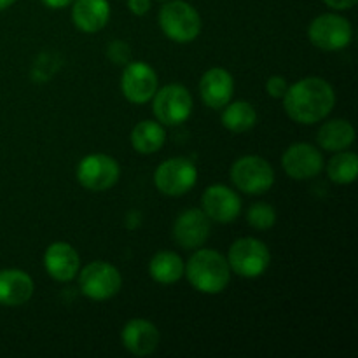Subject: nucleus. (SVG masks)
I'll return each instance as SVG.
<instances>
[{"mask_svg":"<svg viewBox=\"0 0 358 358\" xmlns=\"http://www.w3.org/2000/svg\"><path fill=\"white\" fill-rule=\"evenodd\" d=\"M234 93V79L226 69H210L199 80V94L206 107L219 110L231 101Z\"/></svg>","mask_w":358,"mask_h":358,"instance_id":"nucleus-15","label":"nucleus"},{"mask_svg":"<svg viewBox=\"0 0 358 358\" xmlns=\"http://www.w3.org/2000/svg\"><path fill=\"white\" fill-rule=\"evenodd\" d=\"M41 2L49 9H63V7L70 6L73 0H41Z\"/></svg>","mask_w":358,"mask_h":358,"instance_id":"nucleus-30","label":"nucleus"},{"mask_svg":"<svg viewBox=\"0 0 358 358\" xmlns=\"http://www.w3.org/2000/svg\"><path fill=\"white\" fill-rule=\"evenodd\" d=\"M121 338L122 345L129 353L136 357H147L156 352L161 336L152 322L135 318L124 325Z\"/></svg>","mask_w":358,"mask_h":358,"instance_id":"nucleus-17","label":"nucleus"},{"mask_svg":"<svg viewBox=\"0 0 358 358\" xmlns=\"http://www.w3.org/2000/svg\"><path fill=\"white\" fill-rule=\"evenodd\" d=\"M226 259L231 271L236 273L241 278H259L268 271L271 264L269 248L257 238L236 240L231 245Z\"/></svg>","mask_w":358,"mask_h":358,"instance_id":"nucleus-4","label":"nucleus"},{"mask_svg":"<svg viewBox=\"0 0 358 358\" xmlns=\"http://www.w3.org/2000/svg\"><path fill=\"white\" fill-rule=\"evenodd\" d=\"M45 271L56 282H70L77 276L80 266L79 254L72 245L65 241H56L49 245L44 254Z\"/></svg>","mask_w":358,"mask_h":358,"instance_id":"nucleus-16","label":"nucleus"},{"mask_svg":"<svg viewBox=\"0 0 358 358\" xmlns=\"http://www.w3.org/2000/svg\"><path fill=\"white\" fill-rule=\"evenodd\" d=\"M287 90H289V83L282 76L269 77L268 83H266V91H268V94L271 98H283Z\"/></svg>","mask_w":358,"mask_h":358,"instance_id":"nucleus-26","label":"nucleus"},{"mask_svg":"<svg viewBox=\"0 0 358 358\" xmlns=\"http://www.w3.org/2000/svg\"><path fill=\"white\" fill-rule=\"evenodd\" d=\"M282 166L294 180H308L320 173L324 168V157L315 145L299 142L283 152Z\"/></svg>","mask_w":358,"mask_h":358,"instance_id":"nucleus-12","label":"nucleus"},{"mask_svg":"<svg viewBox=\"0 0 358 358\" xmlns=\"http://www.w3.org/2000/svg\"><path fill=\"white\" fill-rule=\"evenodd\" d=\"M128 7L135 16H145L150 10V0H128Z\"/></svg>","mask_w":358,"mask_h":358,"instance_id":"nucleus-28","label":"nucleus"},{"mask_svg":"<svg viewBox=\"0 0 358 358\" xmlns=\"http://www.w3.org/2000/svg\"><path fill=\"white\" fill-rule=\"evenodd\" d=\"M121 90L126 100L131 103H147L157 91L156 72L145 62L128 63L121 77Z\"/></svg>","mask_w":358,"mask_h":358,"instance_id":"nucleus-11","label":"nucleus"},{"mask_svg":"<svg viewBox=\"0 0 358 358\" xmlns=\"http://www.w3.org/2000/svg\"><path fill=\"white\" fill-rule=\"evenodd\" d=\"M110 20L108 0H73L72 21L80 31L94 34L107 27Z\"/></svg>","mask_w":358,"mask_h":358,"instance_id":"nucleus-18","label":"nucleus"},{"mask_svg":"<svg viewBox=\"0 0 358 358\" xmlns=\"http://www.w3.org/2000/svg\"><path fill=\"white\" fill-rule=\"evenodd\" d=\"M154 115L164 126H178L192 112V96L180 84H168L154 94Z\"/></svg>","mask_w":358,"mask_h":358,"instance_id":"nucleus-10","label":"nucleus"},{"mask_svg":"<svg viewBox=\"0 0 358 358\" xmlns=\"http://www.w3.org/2000/svg\"><path fill=\"white\" fill-rule=\"evenodd\" d=\"M159 2H164V0H159Z\"/></svg>","mask_w":358,"mask_h":358,"instance_id":"nucleus-32","label":"nucleus"},{"mask_svg":"<svg viewBox=\"0 0 358 358\" xmlns=\"http://www.w3.org/2000/svg\"><path fill=\"white\" fill-rule=\"evenodd\" d=\"M308 37L311 44L322 51H341L352 42L353 30L346 17L327 13L311 21Z\"/></svg>","mask_w":358,"mask_h":358,"instance_id":"nucleus-5","label":"nucleus"},{"mask_svg":"<svg viewBox=\"0 0 358 358\" xmlns=\"http://www.w3.org/2000/svg\"><path fill=\"white\" fill-rule=\"evenodd\" d=\"M14 2H16V0H0V10H6V9H9V7L13 6Z\"/></svg>","mask_w":358,"mask_h":358,"instance_id":"nucleus-31","label":"nucleus"},{"mask_svg":"<svg viewBox=\"0 0 358 358\" xmlns=\"http://www.w3.org/2000/svg\"><path fill=\"white\" fill-rule=\"evenodd\" d=\"M122 278L117 268L103 261L87 264L79 275L80 292L91 301L112 299L121 290Z\"/></svg>","mask_w":358,"mask_h":358,"instance_id":"nucleus-7","label":"nucleus"},{"mask_svg":"<svg viewBox=\"0 0 358 358\" xmlns=\"http://www.w3.org/2000/svg\"><path fill=\"white\" fill-rule=\"evenodd\" d=\"M247 220L254 229H271L276 222V212L269 203H254L247 212Z\"/></svg>","mask_w":358,"mask_h":358,"instance_id":"nucleus-25","label":"nucleus"},{"mask_svg":"<svg viewBox=\"0 0 358 358\" xmlns=\"http://www.w3.org/2000/svg\"><path fill=\"white\" fill-rule=\"evenodd\" d=\"M257 122V110L248 101H233L224 107L222 124L231 133L250 131Z\"/></svg>","mask_w":358,"mask_h":358,"instance_id":"nucleus-23","label":"nucleus"},{"mask_svg":"<svg viewBox=\"0 0 358 358\" xmlns=\"http://www.w3.org/2000/svg\"><path fill=\"white\" fill-rule=\"evenodd\" d=\"M166 142L163 124L156 121H142L133 128L131 145L140 154H154Z\"/></svg>","mask_w":358,"mask_h":358,"instance_id":"nucleus-22","label":"nucleus"},{"mask_svg":"<svg viewBox=\"0 0 358 358\" xmlns=\"http://www.w3.org/2000/svg\"><path fill=\"white\" fill-rule=\"evenodd\" d=\"M231 180L247 194H264L275 184V170L259 156H243L231 166Z\"/></svg>","mask_w":358,"mask_h":358,"instance_id":"nucleus-6","label":"nucleus"},{"mask_svg":"<svg viewBox=\"0 0 358 358\" xmlns=\"http://www.w3.org/2000/svg\"><path fill=\"white\" fill-rule=\"evenodd\" d=\"M336 105V93L322 77H306L289 86L283 94V108L292 121L315 124L324 121Z\"/></svg>","mask_w":358,"mask_h":358,"instance_id":"nucleus-1","label":"nucleus"},{"mask_svg":"<svg viewBox=\"0 0 358 358\" xmlns=\"http://www.w3.org/2000/svg\"><path fill=\"white\" fill-rule=\"evenodd\" d=\"M34 296V280L21 269H2L0 271V304L2 306H21Z\"/></svg>","mask_w":358,"mask_h":358,"instance_id":"nucleus-19","label":"nucleus"},{"mask_svg":"<svg viewBox=\"0 0 358 358\" xmlns=\"http://www.w3.org/2000/svg\"><path fill=\"white\" fill-rule=\"evenodd\" d=\"M184 261L175 252H159L149 264V275L161 285H171L184 276Z\"/></svg>","mask_w":358,"mask_h":358,"instance_id":"nucleus-21","label":"nucleus"},{"mask_svg":"<svg viewBox=\"0 0 358 358\" xmlns=\"http://www.w3.org/2000/svg\"><path fill=\"white\" fill-rule=\"evenodd\" d=\"M318 145L329 152H339L345 150L355 142V129L345 119H332L322 124L318 129Z\"/></svg>","mask_w":358,"mask_h":358,"instance_id":"nucleus-20","label":"nucleus"},{"mask_svg":"<svg viewBox=\"0 0 358 358\" xmlns=\"http://www.w3.org/2000/svg\"><path fill=\"white\" fill-rule=\"evenodd\" d=\"M108 58L114 63H128L129 59V48L126 42L115 41L108 45Z\"/></svg>","mask_w":358,"mask_h":358,"instance_id":"nucleus-27","label":"nucleus"},{"mask_svg":"<svg viewBox=\"0 0 358 358\" xmlns=\"http://www.w3.org/2000/svg\"><path fill=\"white\" fill-rule=\"evenodd\" d=\"M203 212L208 215L210 220L220 224H229L238 219L241 213V199L233 189L227 185L215 184L210 185L201 196Z\"/></svg>","mask_w":358,"mask_h":358,"instance_id":"nucleus-13","label":"nucleus"},{"mask_svg":"<svg viewBox=\"0 0 358 358\" xmlns=\"http://www.w3.org/2000/svg\"><path fill=\"white\" fill-rule=\"evenodd\" d=\"M327 173L332 182L339 185L352 184L357 180L358 173V157L355 152L339 150L327 164Z\"/></svg>","mask_w":358,"mask_h":358,"instance_id":"nucleus-24","label":"nucleus"},{"mask_svg":"<svg viewBox=\"0 0 358 358\" xmlns=\"http://www.w3.org/2000/svg\"><path fill=\"white\" fill-rule=\"evenodd\" d=\"M121 177L119 163L107 154H90L77 166V180L84 189L93 192L114 187Z\"/></svg>","mask_w":358,"mask_h":358,"instance_id":"nucleus-9","label":"nucleus"},{"mask_svg":"<svg viewBox=\"0 0 358 358\" xmlns=\"http://www.w3.org/2000/svg\"><path fill=\"white\" fill-rule=\"evenodd\" d=\"M198 180V170L187 157H171L159 164L154 173L157 191L166 196H184L191 191Z\"/></svg>","mask_w":358,"mask_h":358,"instance_id":"nucleus-8","label":"nucleus"},{"mask_svg":"<svg viewBox=\"0 0 358 358\" xmlns=\"http://www.w3.org/2000/svg\"><path fill=\"white\" fill-rule=\"evenodd\" d=\"M157 21L163 34L178 44L192 42L201 31L199 13L184 0H170L164 3L157 14Z\"/></svg>","mask_w":358,"mask_h":358,"instance_id":"nucleus-3","label":"nucleus"},{"mask_svg":"<svg viewBox=\"0 0 358 358\" xmlns=\"http://www.w3.org/2000/svg\"><path fill=\"white\" fill-rule=\"evenodd\" d=\"M189 283L201 294H220L231 282L227 259L215 250H196L184 268Z\"/></svg>","mask_w":358,"mask_h":358,"instance_id":"nucleus-2","label":"nucleus"},{"mask_svg":"<svg viewBox=\"0 0 358 358\" xmlns=\"http://www.w3.org/2000/svg\"><path fill=\"white\" fill-rule=\"evenodd\" d=\"M212 224L203 210L191 208L180 213L173 226V240L187 250H196L208 240Z\"/></svg>","mask_w":358,"mask_h":358,"instance_id":"nucleus-14","label":"nucleus"},{"mask_svg":"<svg viewBox=\"0 0 358 358\" xmlns=\"http://www.w3.org/2000/svg\"><path fill=\"white\" fill-rule=\"evenodd\" d=\"M325 3H327L331 9H336V10H346V9H352V7H355V3L358 0H324Z\"/></svg>","mask_w":358,"mask_h":358,"instance_id":"nucleus-29","label":"nucleus"}]
</instances>
